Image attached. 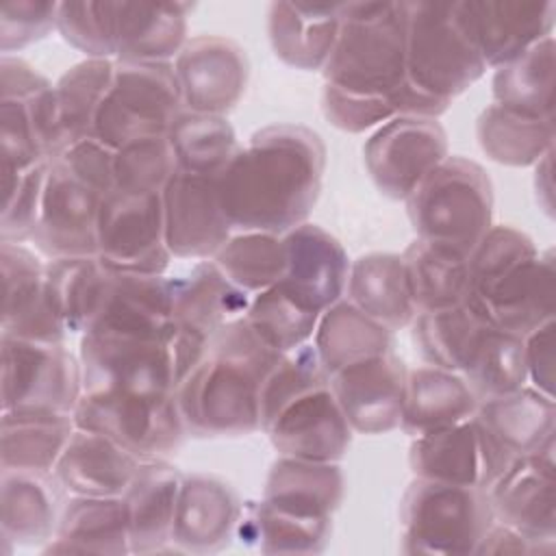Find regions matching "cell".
I'll return each instance as SVG.
<instances>
[{
	"label": "cell",
	"instance_id": "obj_52",
	"mask_svg": "<svg viewBox=\"0 0 556 556\" xmlns=\"http://www.w3.org/2000/svg\"><path fill=\"white\" fill-rule=\"evenodd\" d=\"M48 169L50 161L39 163L26 172L2 174L4 204L0 215V241H33L48 180Z\"/></svg>",
	"mask_w": 556,
	"mask_h": 556
},
{
	"label": "cell",
	"instance_id": "obj_53",
	"mask_svg": "<svg viewBox=\"0 0 556 556\" xmlns=\"http://www.w3.org/2000/svg\"><path fill=\"white\" fill-rule=\"evenodd\" d=\"M56 30L87 59H115L111 35V0L59 2Z\"/></svg>",
	"mask_w": 556,
	"mask_h": 556
},
{
	"label": "cell",
	"instance_id": "obj_19",
	"mask_svg": "<svg viewBox=\"0 0 556 556\" xmlns=\"http://www.w3.org/2000/svg\"><path fill=\"white\" fill-rule=\"evenodd\" d=\"M172 65L187 111L226 117L245 93L250 63L245 50L228 37H191Z\"/></svg>",
	"mask_w": 556,
	"mask_h": 556
},
{
	"label": "cell",
	"instance_id": "obj_31",
	"mask_svg": "<svg viewBox=\"0 0 556 556\" xmlns=\"http://www.w3.org/2000/svg\"><path fill=\"white\" fill-rule=\"evenodd\" d=\"M182 478L185 473L167 458L141 460L130 486L122 495L128 515L130 554L169 549Z\"/></svg>",
	"mask_w": 556,
	"mask_h": 556
},
{
	"label": "cell",
	"instance_id": "obj_11",
	"mask_svg": "<svg viewBox=\"0 0 556 556\" xmlns=\"http://www.w3.org/2000/svg\"><path fill=\"white\" fill-rule=\"evenodd\" d=\"M83 393H128L167 397L176 393L178 376L169 341L85 332L80 334Z\"/></svg>",
	"mask_w": 556,
	"mask_h": 556
},
{
	"label": "cell",
	"instance_id": "obj_42",
	"mask_svg": "<svg viewBox=\"0 0 556 556\" xmlns=\"http://www.w3.org/2000/svg\"><path fill=\"white\" fill-rule=\"evenodd\" d=\"M413 341L419 356L432 365L463 376L473 361L486 330L491 328L467 304L417 313L413 319Z\"/></svg>",
	"mask_w": 556,
	"mask_h": 556
},
{
	"label": "cell",
	"instance_id": "obj_17",
	"mask_svg": "<svg viewBox=\"0 0 556 556\" xmlns=\"http://www.w3.org/2000/svg\"><path fill=\"white\" fill-rule=\"evenodd\" d=\"M217 178L176 169L163 187L165 243L172 256L208 261L232 235Z\"/></svg>",
	"mask_w": 556,
	"mask_h": 556
},
{
	"label": "cell",
	"instance_id": "obj_48",
	"mask_svg": "<svg viewBox=\"0 0 556 556\" xmlns=\"http://www.w3.org/2000/svg\"><path fill=\"white\" fill-rule=\"evenodd\" d=\"M213 263L245 293H261L278 285L285 276L287 256L282 235L258 230L232 232L213 256Z\"/></svg>",
	"mask_w": 556,
	"mask_h": 556
},
{
	"label": "cell",
	"instance_id": "obj_25",
	"mask_svg": "<svg viewBox=\"0 0 556 556\" xmlns=\"http://www.w3.org/2000/svg\"><path fill=\"white\" fill-rule=\"evenodd\" d=\"M2 324L0 334L65 343L67 330L56 319L46 293V263L22 243L0 241Z\"/></svg>",
	"mask_w": 556,
	"mask_h": 556
},
{
	"label": "cell",
	"instance_id": "obj_27",
	"mask_svg": "<svg viewBox=\"0 0 556 556\" xmlns=\"http://www.w3.org/2000/svg\"><path fill=\"white\" fill-rule=\"evenodd\" d=\"M174 330L172 278L165 274H115L102 308L87 332H113L169 341Z\"/></svg>",
	"mask_w": 556,
	"mask_h": 556
},
{
	"label": "cell",
	"instance_id": "obj_22",
	"mask_svg": "<svg viewBox=\"0 0 556 556\" xmlns=\"http://www.w3.org/2000/svg\"><path fill=\"white\" fill-rule=\"evenodd\" d=\"M104 193L50 161L33 241L50 258L93 256L98 213Z\"/></svg>",
	"mask_w": 556,
	"mask_h": 556
},
{
	"label": "cell",
	"instance_id": "obj_40",
	"mask_svg": "<svg viewBox=\"0 0 556 556\" xmlns=\"http://www.w3.org/2000/svg\"><path fill=\"white\" fill-rule=\"evenodd\" d=\"M313 345L332 376L348 365L393 352V332L350 300H339L319 315Z\"/></svg>",
	"mask_w": 556,
	"mask_h": 556
},
{
	"label": "cell",
	"instance_id": "obj_13",
	"mask_svg": "<svg viewBox=\"0 0 556 556\" xmlns=\"http://www.w3.org/2000/svg\"><path fill=\"white\" fill-rule=\"evenodd\" d=\"M76 428L104 434L139 460L167 458L187 437L176 393L143 397L128 393H83L74 408Z\"/></svg>",
	"mask_w": 556,
	"mask_h": 556
},
{
	"label": "cell",
	"instance_id": "obj_29",
	"mask_svg": "<svg viewBox=\"0 0 556 556\" xmlns=\"http://www.w3.org/2000/svg\"><path fill=\"white\" fill-rule=\"evenodd\" d=\"M189 2L111 0L115 61L169 63L187 43Z\"/></svg>",
	"mask_w": 556,
	"mask_h": 556
},
{
	"label": "cell",
	"instance_id": "obj_39",
	"mask_svg": "<svg viewBox=\"0 0 556 556\" xmlns=\"http://www.w3.org/2000/svg\"><path fill=\"white\" fill-rule=\"evenodd\" d=\"M111 271L93 256H63L46 263L48 302L67 334H85L96 321Z\"/></svg>",
	"mask_w": 556,
	"mask_h": 556
},
{
	"label": "cell",
	"instance_id": "obj_37",
	"mask_svg": "<svg viewBox=\"0 0 556 556\" xmlns=\"http://www.w3.org/2000/svg\"><path fill=\"white\" fill-rule=\"evenodd\" d=\"M76 430L70 413L9 410L0 417V469L52 473Z\"/></svg>",
	"mask_w": 556,
	"mask_h": 556
},
{
	"label": "cell",
	"instance_id": "obj_45",
	"mask_svg": "<svg viewBox=\"0 0 556 556\" xmlns=\"http://www.w3.org/2000/svg\"><path fill=\"white\" fill-rule=\"evenodd\" d=\"M493 102L528 117H554V35L495 70Z\"/></svg>",
	"mask_w": 556,
	"mask_h": 556
},
{
	"label": "cell",
	"instance_id": "obj_47",
	"mask_svg": "<svg viewBox=\"0 0 556 556\" xmlns=\"http://www.w3.org/2000/svg\"><path fill=\"white\" fill-rule=\"evenodd\" d=\"M115 59H85L54 83L65 143L93 137L96 115L111 87Z\"/></svg>",
	"mask_w": 556,
	"mask_h": 556
},
{
	"label": "cell",
	"instance_id": "obj_5",
	"mask_svg": "<svg viewBox=\"0 0 556 556\" xmlns=\"http://www.w3.org/2000/svg\"><path fill=\"white\" fill-rule=\"evenodd\" d=\"M406 87L443 115L489 70L463 30L454 2H404Z\"/></svg>",
	"mask_w": 556,
	"mask_h": 556
},
{
	"label": "cell",
	"instance_id": "obj_18",
	"mask_svg": "<svg viewBox=\"0 0 556 556\" xmlns=\"http://www.w3.org/2000/svg\"><path fill=\"white\" fill-rule=\"evenodd\" d=\"M408 465L415 478L489 489L510 460L493 445L476 417L413 437Z\"/></svg>",
	"mask_w": 556,
	"mask_h": 556
},
{
	"label": "cell",
	"instance_id": "obj_35",
	"mask_svg": "<svg viewBox=\"0 0 556 556\" xmlns=\"http://www.w3.org/2000/svg\"><path fill=\"white\" fill-rule=\"evenodd\" d=\"M478 397L463 376L424 365L406 369L400 428L413 437L460 424L476 415Z\"/></svg>",
	"mask_w": 556,
	"mask_h": 556
},
{
	"label": "cell",
	"instance_id": "obj_2",
	"mask_svg": "<svg viewBox=\"0 0 556 556\" xmlns=\"http://www.w3.org/2000/svg\"><path fill=\"white\" fill-rule=\"evenodd\" d=\"M280 356L243 317L219 328L176 389L187 434L206 439L261 430V387Z\"/></svg>",
	"mask_w": 556,
	"mask_h": 556
},
{
	"label": "cell",
	"instance_id": "obj_57",
	"mask_svg": "<svg viewBox=\"0 0 556 556\" xmlns=\"http://www.w3.org/2000/svg\"><path fill=\"white\" fill-rule=\"evenodd\" d=\"M554 328L556 317L539 324L523 334V358L528 382L549 397H554Z\"/></svg>",
	"mask_w": 556,
	"mask_h": 556
},
{
	"label": "cell",
	"instance_id": "obj_43",
	"mask_svg": "<svg viewBox=\"0 0 556 556\" xmlns=\"http://www.w3.org/2000/svg\"><path fill=\"white\" fill-rule=\"evenodd\" d=\"M476 137L491 161L528 167L554 150V117H528L491 102L478 115Z\"/></svg>",
	"mask_w": 556,
	"mask_h": 556
},
{
	"label": "cell",
	"instance_id": "obj_44",
	"mask_svg": "<svg viewBox=\"0 0 556 556\" xmlns=\"http://www.w3.org/2000/svg\"><path fill=\"white\" fill-rule=\"evenodd\" d=\"M332 534V519H302L263 500L243 502L235 539L263 554H319Z\"/></svg>",
	"mask_w": 556,
	"mask_h": 556
},
{
	"label": "cell",
	"instance_id": "obj_16",
	"mask_svg": "<svg viewBox=\"0 0 556 556\" xmlns=\"http://www.w3.org/2000/svg\"><path fill=\"white\" fill-rule=\"evenodd\" d=\"M261 430L280 456L326 463H339L348 454L354 434L330 380L285 400L261 419Z\"/></svg>",
	"mask_w": 556,
	"mask_h": 556
},
{
	"label": "cell",
	"instance_id": "obj_34",
	"mask_svg": "<svg viewBox=\"0 0 556 556\" xmlns=\"http://www.w3.org/2000/svg\"><path fill=\"white\" fill-rule=\"evenodd\" d=\"M345 480L339 463L278 456L267 473L263 502L302 519H332Z\"/></svg>",
	"mask_w": 556,
	"mask_h": 556
},
{
	"label": "cell",
	"instance_id": "obj_46",
	"mask_svg": "<svg viewBox=\"0 0 556 556\" xmlns=\"http://www.w3.org/2000/svg\"><path fill=\"white\" fill-rule=\"evenodd\" d=\"M167 141L176 169L202 176H219L239 150L235 128L224 115L193 113L187 109L174 117Z\"/></svg>",
	"mask_w": 556,
	"mask_h": 556
},
{
	"label": "cell",
	"instance_id": "obj_28",
	"mask_svg": "<svg viewBox=\"0 0 556 556\" xmlns=\"http://www.w3.org/2000/svg\"><path fill=\"white\" fill-rule=\"evenodd\" d=\"M473 417L510 463L556 447L554 397L534 387L526 384L513 393L484 400Z\"/></svg>",
	"mask_w": 556,
	"mask_h": 556
},
{
	"label": "cell",
	"instance_id": "obj_41",
	"mask_svg": "<svg viewBox=\"0 0 556 556\" xmlns=\"http://www.w3.org/2000/svg\"><path fill=\"white\" fill-rule=\"evenodd\" d=\"M406 280L417 313H432L465 304L469 291V256L424 239L402 252Z\"/></svg>",
	"mask_w": 556,
	"mask_h": 556
},
{
	"label": "cell",
	"instance_id": "obj_56",
	"mask_svg": "<svg viewBox=\"0 0 556 556\" xmlns=\"http://www.w3.org/2000/svg\"><path fill=\"white\" fill-rule=\"evenodd\" d=\"M115 150L98 141L96 137H87L65 146L54 161H59L74 176L109 195L115 189V172H113Z\"/></svg>",
	"mask_w": 556,
	"mask_h": 556
},
{
	"label": "cell",
	"instance_id": "obj_21",
	"mask_svg": "<svg viewBox=\"0 0 556 556\" xmlns=\"http://www.w3.org/2000/svg\"><path fill=\"white\" fill-rule=\"evenodd\" d=\"M454 11L482 61L493 70L552 37L556 24L552 0H465L454 2Z\"/></svg>",
	"mask_w": 556,
	"mask_h": 556
},
{
	"label": "cell",
	"instance_id": "obj_24",
	"mask_svg": "<svg viewBox=\"0 0 556 556\" xmlns=\"http://www.w3.org/2000/svg\"><path fill=\"white\" fill-rule=\"evenodd\" d=\"M406 367L393 354L348 365L330 376V389L354 432L384 434L402 424Z\"/></svg>",
	"mask_w": 556,
	"mask_h": 556
},
{
	"label": "cell",
	"instance_id": "obj_8",
	"mask_svg": "<svg viewBox=\"0 0 556 556\" xmlns=\"http://www.w3.org/2000/svg\"><path fill=\"white\" fill-rule=\"evenodd\" d=\"M54 85L20 56L0 59L2 174L26 172L65 148Z\"/></svg>",
	"mask_w": 556,
	"mask_h": 556
},
{
	"label": "cell",
	"instance_id": "obj_49",
	"mask_svg": "<svg viewBox=\"0 0 556 556\" xmlns=\"http://www.w3.org/2000/svg\"><path fill=\"white\" fill-rule=\"evenodd\" d=\"M478 402L513 393L528 384L523 337L491 326L463 374Z\"/></svg>",
	"mask_w": 556,
	"mask_h": 556
},
{
	"label": "cell",
	"instance_id": "obj_10",
	"mask_svg": "<svg viewBox=\"0 0 556 556\" xmlns=\"http://www.w3.org/2000/svg\"><path fill=\"white\" fill-rule=\"evenodd\" d=\"M172 298L174 330L169 350L180 384L204 358L211 337L226 324L245 317L252 295L226 278L213 258H208L198 261L182 276L172 278Z\"/></svg>",
	"mask_w": 556,
	"mask_h": 556
},
{
	"label": "cell",
	"instance_id": "obj_6",
	"mask_svg": "<svg viewBox=\"0 0 556 556\" xmlns=\"http://www.w3.org/2000/svg\"><path fill=\"white\" fill-rule=\"evenodd\" d=\"M493 204L484 167L465 156H445L406 198V213L417 239L469 256L493 226Z\"/></svg>",
	"mask_w": 556,
	"mask_h": 556
},
{
	"label": "cell",
	"instance_id": "obj_9",
	"mask_svg": "<svg viewBox=\"0 0 556 556\" xmlns=\"http://www.w3.org/2000/svg\"><path fill=\"white\" fill-rule=\"evenodd\" d=\"M180 111V87L172 61H115L111 87L96 115L93 137L111 150L135 139L163 137Z\"/></svg>",
	"mask_w": 556,
	"mask_h": 556
},
{
	"label": "cell",
	"instance_id": "obj_26",
	"mask_svg": "<svg viewBox=\"0 0 556 556\" xmlns=\"http://www.w3.org/2000/svg\"><path fill=\"white\" fill-rule=\"evenodd\" d=\"M241 504L224 480L204 473L185 476L178 491L169 549L185 554L226 549L235 539Z\"/></svg>",
	"mask_w": 556,
	"mask_h": 556
},
{
	"label": "cell",
	"instance_id": "obj_4",
	"mask_svg": "<svg viewBox=\"0 0 556 556\" xmlns=\"http://www.w3.org/2000/svg\"><path fill=\"white\" fill-rule=\"evenodd\" d=\"M321 74L328 87L395 106L406 85L404 2H345L339 37Z\"/></svg>",
	"mask_w": 556,
	"mask_h": 556
},
{
	"label": "cell",
	"instance_id": "obj_55",
	"mask_svg": "<svg viewBox=\"0 0 556 556\" xmlns=\"http://www.w3.org/2000/svg\"><path fill=\"white\" fill-rule=\"evenodd\" d=\"M321 109L326 119L334 128L352 135L376 130L384 122L397 117V111L389 100L363 98V96L339 91L328 85H324V91H321Z\"/></svg>",
	"mask_w": 556,
	"mask_h": 556
},
{
	"label": "cell",
	"instance_id": "obj_14",
	"mask_svg": "<svg viewBox=\"0 0 556 556\" xmlns=\"http://www.w3.org/2000/svg\"><path fill=\"white\" fill-rule=\"evenodd\" d=\"M96 256L115 274L161 276L174 258L165 243L161 193L104 195L96 228Z\"/></svg>",
	"mask_w": 556,
	"mask_h": 556
},
{
	"label": "cell",
	"instance_id": "obj_51",
	"mask_svg": "<svg viewBox=\"0 0 556 556\" xmlns=\"http://www.w3.org/2000/svg\"><path fill=\"white\" fill-rule=\"evenodd\" d=\"M113 172L115 189L119 191L161 193L176 172V161L167 135L135 139L117 148Z\"/></svg>",
	"mask_w": 556,
	"mask_h": 556
},
{
	"label": "cell",
	"instance_id": "obj_59",
	"mask_svg": "<svg viewBox=\"0 0 556 556\" xmlns=\"http://www.w3.org/2000/svg\"><path fill=\"white\" fill-rule=\"evenodd\" d=\"M552 156L554 150L547 152L534 167V191H536V200L541 204V208L545 211V215L552 217Z\"/></svg>",
	"mask_w": 556,
	"mask_h": 556
},
{
	"label": "cell",
	"instance_id": "obj_7",
	"mask_svg": "<svg viewBox=\"0 0 556 556\" xmlns=\"http://www.w3.org/2000/svg\"><path fill=\"white\" fill-rule=\"evenodd\" d=\"M493 510L484 489L415 478L400 500V549L404 554H476Z\"/></svg>",
	"mask_w": 556,
	"mask_h": 556
},
{
	"label": "cell",
	"instance_id": "obj_3",
	"mask_svg": "<svg viewBox=\"0 0 556 556\" xmlns=\"http://www.w3.org/2000/svg\"><path fill=\"white\" fill-rule=\"evenodd\" d=\"M465 304L519 337L556 315V256L513 226H491L469 254Z\"/></svg>",
	"mask_w": 556,
	"mask_h": 556
},
{
	"label": "cell",
	"instance_id": "obj_36",
	"mask_svg": "<svg viewBox=\"0 0 556 556\" xmlns=\"http://www.w3.org/2000/svg\"><path fill=\"white\" fill-rule=\"evenodd\" d=\"M345 293V300L391 332L410 326L417 317L402 254L369 252L352 261Z\"/></svg>",
	"mask_w": 556,
	"mask_h": 556
},
{
	"label": "cell",
	"instance_id": "obj_38",
	"mask_svg": "<svg viewBox=\"0 0 556 556\" xmlns=\"http://www.w3.org/2000/svg\"><path fill=\"white\" fill-rule=\"evenodd\" d=\"M52 473L0 469V536L4 545H46L56 530Z\"/></svg>",
	"mask_w": 556,
	"mask_h": 556
},
{
	"label": "cell",
	"instance_id": "obj_58",
	"mask_svg": "<svg viewBox=\"0 0 556 556\" xmlns=\"http://www.w3.org/2000/svg\"><path fill=\"white\" fill-rule=\"evenodd\" d=\"M552 545L536 543L497 521L486 530L476 554H552Z\"/></svg>",
	"mask_w": 556,
	"mask_h": 556
},
{
	"label": "cell",
	"instance_id": "obj_50",
	"mask_svg": "<svg viewBox=\"0 0 556 556\" xmlns=\"http://www.w3.org/2000/svg\"><path fill=\"white\" fill-rule=\"evenodd\" d=\"M250 328L278 354L311 343L319 313H313L287 295L278 285L254 293L243 317Z\"/></svg>",
	"mask_w": 556,
	"mask_h": 556
},
{
	"label": "cell",
	"instance_id": "obj_33",
	"mask_svg": "<svg viewBox=\"0 0 556 556\" xmlns=\"http://www.w3.org/2000/svg\"><path fill=\"white\" fill-rule=\"evenodd\" d=\"M341 7L274 2L267 13L274 54L295 70H324L339 37Z\"/></svg>",
	"mask_w": 556,
	"mask_h": 556
},
{
	"label": "cell",
	"instance_id": "obj_15",
	"mask_svg": "<svg viewBox=\"0 0 556 556\" xmlns=\"http://www.w3.org/2000/svg\"><path fill=\"white\" fill-rule=\"evenodd\" d=\"M445 156L447 135L434 117L397 115L378 126L363 146L369 178L391 200H406Z\"/></svg>",
	"mask_w": 556,
	"mask_h": 556
},
{
	"label": "cell",
	"instance_id": "obj_23",
	"mask_svg": "<svg viewBox=\"0 0 556 556\" xmlns=\"http://www.w3.org/2000/svg\"><path fill=\"white\" fill-rule=\"evenodd\" d=\"M287 267L278 287L313 313L343 300L350 258L337 237L317 224H300L282 235Z\"/></svg>",
	"mask_w": 556,
	"mask_h": 556
},
{
	"label": "cell",
	"instance_id": "obj_12",
	"mask_svg": "<svg viewBox=\"0 0 556 556\" xmlns=\"http://www.w3.org/2000/svg\"><path fill=\"white\" fill-rule=\"evenodd\" d=\"M2 413H70L83 395L80 358L65 343L0 334Z\"/></svg>",
	"mask_w": 556,
	"mask_h": 556
},
{
	"label": "cell",
	"instance_id": "obj_54",
	"mask_svg": "<svg viewBox=\"0 0 556 556\" xmlns=\"http://www.w3.org/2000/svg\"><path fill=\"white\" fill-rule=\"evenodd\" d=\"M59 2L9 0L0 7V50H22L56 28Z\"/></svg>",
	"mask_w": 556,
	"mask_h": 556
},
{
	"label": "cell",
	"instance_id": "obj_1",
	"mask_svg": "<svg viewBox=\"0 0 556 556\" xmlns=\"http://www.w3.org/2000/svg\"><path fill=\"white\" fill-rule=\"evenodd\" d=\"M326 146L300 124L256 130L219 174V200L232 232L285 235L306 224L324 180Z\"/></svg>",
	"mask_w": 556,
	"mask_h": 556
},
{
	"label": "cell",
	"instance_id": "obj_30",
	"mask_svg": "<svg viewBox=\"0 0 556 556\" xmlns=\"http://www.w3.org/2000/svg\"><path fill=\"white\" fill-rule=\"evenodd\" d=\"M141 460L113 439L76 428L52 476L67 495L122 497Z\"/></svg>",
	"mask_w": 556,
	"mask_h": 556
},
{
	"label": "cell",
	"instance_id": "obj_20",
	"mask_svg": "<svg viewBox=\"0 0 556 556\" xmlns=\"http://www.w3.org/2000/svg\"><path fill=\"white\" fill-rule=\"evenodd\" d=\"M493 519L536 543L556 547L554 450L515 458L486 489Z\"/></svg>",
	"mask_w": 556,
	"mask_h": 556
},
{
	"label": "cell",
	"instance_id": "obj_32",
	"mask_svg": "<svg viewBox=\"0 0 556 556\" xmlns=\"http://www.w3.org/2000/svg\"><path fill=\"white\" fill-rule=\"evenodd\" d=\"M43 554H130L124 497L67 495Z\"/></svg>",
	"mask_w": 556,
	"mask_h": 556
}]
</instances>
